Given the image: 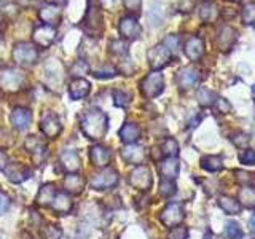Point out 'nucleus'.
<instances>
[{"label":"nucleus","mask_w":255,"mask_h":239,"mask_svg":"<svg viewBox=\"0 0 255 239\" xmlns=\"http://www.w3.org/2000/svg\"><path fill=\"white\" fill-rule=\"evenodd\" d=\"M109 117L99 109L88 110L82 118V132L91 140H101L107 134Z\"/></svg>","instance_id":"obj_1"},{"label":"nucleus","mask_w":255,"mask_h":239,"mask_svg":"<svg viewBox=\"0 0 255 239\" xmlns=\"http://www.w3.org/2000/svg\"><path fill=\"white\" fill-rule=\"evenodd\" d=\"M82 27L85 30V34L91 38H99L102 35L104 19H102V13H101L99 0H88Z\"/></svg>","instance_id":"obj_2"},{"label":"nucleus","mask_w":255,"mask_h":239,"mask_svg":"<svg viewBox=\"0 0 255 239\" xmlns=\"http://www.w3.org/2000/svg\"><path fill=\"white\" fill-rule=\"evenodd\" d=\"M24 74L19 69L14 67H3L0 69V90L5 93H16L21 90L24 85Z\"/></svg>","instance_id":"obj_3"},{"label":"nucleus","mask_w":255,"mask_h":239,"mask_svg":"<svg viewBox=\"0 0 255 239\" xmlns=\"http://www.w3.org/2000/svg\"><path fill=\"white\" fill-rule=\"evenodd\" d=\"M13 61L21 67H30L34 66L38 59V50L27 42H19L13 48Z\"/></svg>","instance_id":"obj_4"},{"label":"nucleus","mask_w":255,"mask_h":239,"mask_svg":"<svg viewBox=\"0 0 255 239\" xmlns=\"http://www.w3.org/2000/svg\"><path fill=\"white\" fill-rule=\"evenodd\" d=\"M164 90V78L163 74L159 70H153L140 82V93L143 94V98L153 99L156 96H159Z\"/></svg>","instance_id":"obj_5"},{"label":"nucleus","mask_w":255,"mask_h":239,"mask_svg":"<svg viewBox=\"0 0 255 239\" xmlns=\"http://www.w3.org/2000/svg\"><path fill=\"white\" fill-rule=\"evenodd\" d=\"M56 35H58V30H56L54 26H50V24H38V26L34 27L32 30V45H34L37 50H43V48L51 46L53 42L56 40Z\"/></svg>","instance_id":"obj_6"},{"label":"nucleus","mask_w":255,"mask_h":239,"mask_svg":"<svg viewBox=\"0 0 255 239\" xmlns=\"http://www.w3.org/2000/svg\"><path fill=\"white\" fill-rule=\"evenodd\" d=\"M118 183V172L114 167H102V171L96 172L91 180H90V187L96 191H102L115 187Z\"/></svg>","instance_id":"obj_7"},{"label":"nucleus","mask_w":255,"mask_h":239,"mask_svg":"<svg viewBox=\"0 0 255 239\" xmlns=\"http://www.w3.org/2000/svg\"><path fill=\"white\" fill-rule=\"evenodd\" d=\"M40 131L43 132L45 137L56 139L62 132V124H61L59 117L50 110L43 112L42 118H40Z\"/></svg>","instance_id":"obj_8"},{"label":"nucleus","mask_w":255,"mask_h":239,"mask_svg":"<svg viewBox=\"0 0 255 239\" xmlns=\"http://www.w3.org/2000/svg\"><path fill=\"white\" fill-rule=\"evenodd\" d=\"M172 56L174 54L169 50H167V48L163 43H159V45L151 48V50L148 51V54H147V58H148V64H150L151 69H153V70H161V69H164L167 64L171 62Z\"/></svg>","instance_id":"obj_9"},{"label":"nucleus","mask_w":255,"mask_h":239,"mask_svg":"<svg viewBox=\"0 0 255 239\" xmlns=\"http://www.w3.org/2000/svg\"><path fill=\"white\" fill-rule=\"evenodd\" d=\"M151 182H153V179H151V172L147 166H137L134 171H131L129 174V183L131 187H134L135 190L139 191H148L150 187H151Z\"/></svg>","instance_id":"obj_10"},{"label":"nucleus","mask_w":255,"mask_h":239,"mask_svg":"<svg viewBox=\"0 0 255 239\" xmlns=\"http://www.w3.org/2000/svg\"><path fill=\"white\" fill-rule=\"evenodd\" d=\"M140 24L134 14H125L118 22V32L125 40H135L140 35Z\"/></svg>","instance_id":"obj_11"},{"label":"nucleus","mask_w":255,"mask_h":239,"mask_svg":"<svg viewBox=\"0 0 255 239\" xmlns=\"http://www.w3.org/2000/svg\"><path fill=\"white\" fill-rule=\"evenodd\" d=\"M183 217H185V214H183L182 206L177 204V203L167 204L164 209L161 211V214H159V220H161V223H163L164 227H167V228L177 227L179 223L183 220Z\"/></svg>","instance_id":"obj_12"},{"label":"nucleus","mask_w":255,"mask_h":239,"mask_svg":"<svg viewBox=\"0 0 255 239\" xmlns=\"http://www.w3.org/2000/svg\"><path fill=\"white\" fill-rule=\"evenodd\" d=\"M120 155L128 164H137L140 166L147 159V151L143 147L137 145V143H126V147L122 148Z\"/></svg>","instance_id":"obj_13"},{"label":"nucleus","mask_w":255,"mask_h":239,"mask_svg":"<svg viewBox=\"0 0 255 239\" xmlns=\"http://www.w3.org/2000/svg\"><path fill=\"white\" fill-rule=\"evenodd\" d=\"M46 83L51 88H58L64 80V67L58 59H50L45 64ZM61 88V86H59Z\"/></svg>","instance_id":"obj_14"},{"label":"nucleus","mask_w":255,"mask_h":239,"mask_svg":"<svg viewBox=\"0 0 255 239\" xmlns=\"http://www.w3.org/2000/svg\"><path fill=\"white\" fill-rule=\"evenodd\" d=\"M24 147H26L27 151H30V153H32V156H34L37 164L43 163V159H45L48 151H46L45 142L42 139L37 137V135H27L26 140H24Z\"/></svg>","instance_id":"obj_15"},{"label":"nucleus","mask_w":255,"mask_h":239,"mask_svg":"<svg viewBox=\"0 0 255 239\" xmlns=\"http://www.w3.org/2000/svg\"><path fill=\"white\" fill-rule=\"evenodd\" d=\"M199 82V72L195 67H182L177 75H175V83H177L182 90H190V88L196 86Z\"/></svg>","instance_id":"obj_16"},{"label":"nucleus","mask_w":255,"mask_h":239,"mask_svg":"<svg viewBox=\"0 0 255 239\" xmlns=\"http://www.w3.org/2000/svg\"><path fill=\"white\" fill-rule=\"evenodd\" d=\"M183 51L185 56L190 61H199L204 54V42L203 38H199L198 35H191L187 38L185 45H183Z\"/></svg>","instance_id":"obj_17"},{"label":"nucleus","mask_w":255,"mask_h":239,"mask_svg":"<svg viewBox=\"0 0 255 239\" xmlns=\"http://www.w3.org/2000/svg\"><path fill=\"white\" fill-rule=\"evenodd\" d=\"M59 161H61V166L64 167V171H67L69 174H75L80 167H82V159H80L77 151L72 148L62 151L59 156Z\"/></svg>","instance_id":"obj_18"},{"label":"nucleus","mask_w":255,"mask_h":239,"mask_svg":"<svg viewBox=\"0 0 255 239\" xmlns=\"http://www.w3.org/2000/svg\"><path fill=\"white\" fill-rule=\"evenodd\" d=\"M238 38V32L230 27V26H223L220 27L219 34H217V38H215V43H217V46L220 48L222 51H228L231 46L235 45Z\"/></svg>","instance_id":"obj_19"},{"label":"nucleus","mask_w":255,"mask_h":239,"mask_svg":"<svg viewBox=\"0 0 255 239\" xmlns=\"http://www.w3.org/2000/svg\"><path fill=\"white\" fill-rule=\"evenodd\" d=\"M90 159L94 166L98 167H107V164L110 163L112 159V151L110 148L104 147V145H93L90 148Z\"/></svg>","instance_id":"obj_20"},{"label":"nucleus","mask_w":255,"mask_h":239,"mask_svg":"<svg viewBox=\"0 0 255 239\" xmlns=\"http://www.w3.org/2000/svg\"><path fill=\"white\" fill-rule=\"evenodd\" d=\"M5 174L10 182L13 183H22L26 182L30 175H32V171L26 166H21V164H14V163H10L6 166L5 169Z\"/></svg>","instance_id":"obj_21"},{"label":"nucleus","mask_w":255,"mask_h":239,"mask_svg":"<svg viewBox=\"0 0 255 239\" xmlns=\"http://www.w3.org/2000/svg\"><path fill=\"white\" fill-rule=\"evenodd\" d=\"M91 91V85L85 78H74L69 85V94L74 101L85 99Z\"/></svg>","instance_id":"obj_22"},{"label":"nucleus","mask_w":255,"mask_h":239,"mask_svg":"<svg viewBox=\"0 0 255 239\" xmlns=\"http://www.w3.org/2000/svg\"><path fill=\"white\" fill-rule=\"evenodd\" d=\"M11 124L16 127L18 131H24L27 129L30 121H32V114L29 109H22V107H18L11 112Z\"/></svg>","instance_id":"obj_23"},{"label":"nucleus","mask_w":255,"mask_h":239,"mask_svg":"<svg viewBox=\"0 0 255 239\" xmlns=\"http://www.w3.org/2000/svg\"><path fill=\"white\" fill-rule=\"evenodd\" d=\"M179 169H180V163L175 156H167L159 163V172H161L163 179L174 180L179 175Z\"/></svg>","instance_id":"obj_24"},{"label":"nucleus","mask_w":255,"mask_h":239,"mask_svg":"<svg viewBox=\"0 0 255 239\" xmlns=\"http://www.w3.org/2000/svg\"><path fill=\"white\" fill-rule=\"evenodd\" d=\"M38 18L42 19L43 24H50V26H56L61 21V10L59 6L46 3L43 6H40L38 10Z\"/></svg>","instance_id":"obj_25"},{"label":"nucleus","mask_w":255,"mask_h":239,"mask_svg":"<svg viewBox=\"0 0 255 239\" xmlns=\"http://www.w3.org/2000/svg\"><path fill=\"white\" fill-rule=\"evenodd\" d=\"M51 207L56 214L67 215L72 212V209H74V201H72V198L67 193H56L53 203H51Z\"/></svg>","instance_id":"obj_26"},{"label":"nucleus","mask_w":255,"mask_h":239,"mask_svg":"<svg viewBox=\"0 0 255 239\" xmlns=\"http://www.w3.org/2000/svg\"><path fill=\"white\" fill-rule=\"evenodd\" d=\"M85 185H86V180L77 172L69 174L66 175V179H64V188H66V191L70 195H80L85 190Z\"/></svg>","instance_id":"obj_27"},{"label":"nucleus","mask_w":255,"mask_h":239,"mask_svg":"<svg viewBox=\"0 0 255 239\" xmlns=\"http://www.w3.org/2000/svg\"><path fill=\"white\" fill-rule=\"evenodd\" d=\"M54 196H56V187L53 183H45V185H42V188L38 190V195L35 198V204L40 207L51 206Z\"/></svg>","instance_id":"obj_28"},{"label":"nucleus","mask_w":255,"mask_h":239,"mask_svg":"<svg viewBox=\"0 0 255 239\" xmlns=\"http://www.w3.org/2000/svg\"><path fill=\"white\" fill-rule=\"evenodd\" d=\"M120 139L125 143H135L140 139V127L135 123H126L120 129Z\"/></svg>","instance_id":"obj_29"},{"label":"nucleus","mask_w":255,"mask_h":239,"mask_svg":"<svg viewBox=\"0 0 255 239\" xmlns=\"http://www.w3.org/2000/svg\"><path fill=\"white\" fill-rule=\"evenodd\" d=\"M217 13H219L217 6H215V3L211 2V0H204V2H201V5L198 6V14L204 22L212 21L215 16H217Z\"/></svg>","instance_id":"obj_30"},{"label":"nucleus","mask_w":255,"mask_h":239,"mask_svg":"<svg viewBox=\"0 0 255 239\" xmlns=\"http://www.w3.org/2000/svg\"><path fill=\"white\" fill-rule=\"evenodd\" d=\"M219 206L230 215H236V214L241 212V204H239L236 199L230 198V196H220L219 198Z\"/></svg>","instance_id":"obj_31"},{"label":"nucleus","mask_w":255,"mask_h":239,"mask_svg":"<svg viewBox=\"0 0 255 239\" xmlns=\"http://www.w3.org/2000/svg\"><path fill=\"white\" fill-rule=\"evenodd\" d=\"M201 167L204 171H209V172H219L223 167V161H222L220 156L209 155V156H204L201 159Z\"/></svg>","instance_id":"obj_32"},{"label":"nucleus","mask_w":255,"mask_h":239,"mask_svg":"<svg viewBox=\"0 0 255 239\" xmlns=\"http://www.w3.org/2000/svg\"><path fill=\"white\" fill-rule=\"evenodd\" d=\"M90 72V64L85 59H77L70 67V75L74 78H83Z\"/></svg>","instance_id":"obj_33"},{"label":"nucleus","mask_w":255,"mask_h":239,"mask_svg":"<svg viewBox=\"0 0 255 239\" xmlns=\"http://www.w3.org/2000/svg\"><path fill=\"white\" fill-rule=\"evenodd\" d=\"M109 53L115 56H126L128 54V42L125 38H114L109 43Z\"/></svg>","instance_id":"obj_34"},{"label":"nucleus","mask_w":255,"mask_h":239,"mask_svg":"<svg viewBox=\"0 0 255 239\" xmlns=\"http://www.w3.org/2000/svg\"><path fill=\"white\" fill-rule=\"evenodd\" d=\"M117 74H118L117 67L112 66L110 62L102 64V66H99L98 69H94V72H93V75L96 78H112V77H115Z\"/></svg>","instance_id":"obj_35"},{"label":"nucleus","mask_w":255,"mask_h":239,"mask_svg":"<svg viewBox=\"0 0 255 239\" xmlns=\"http://www.w3.org/2000/svg\"><path fill=\"white\" fill-rule=\"evenodd\" d=\"M241 18L246 26H255V2H249L243 6Z\"/></svg>","instance_id":"obj_36"},{"label":"nucleus","mask_w":255,"mask_h":239,"mask_svg":"<svg viewBox=\"0 0 255 239\" xmlns=\"http://www.w3.org/2000/svg\"><path fill=\"white\" fill-rule=\"evenodd\" d=\"M196 98H198V102L201 104V106L211 107V106H214V102H215V99H217V96H215L211 90H207V88H201V90L198 91Z\"/></svg>","instance_id":"obj_37"},{"label":"nucleus","mask_w":255,"mask_h":239,"mask_svg":"<svg viewBox=\"0 0 255 239\" xmlns=\"http://www.w3.org/2000/svg\"><path fill=\"white\" fill-rule=\"evenodd\" d=\"M131 102V94L123 90H114V104L117 107H128Z\"/></svg>","instance_id":"obj_38"},{"label":"nucleus","mask_w":255,"mask_h":239,"mask_svg":"<svg viewBox=\"0 0 255 239\" xmlns=\"http://www.w3.org/2000/svg\"><path fill=\"white\" fill-rule=\"evenodd\" d=\"M239 198H241V203L246 207H254L255 206V190L254 188H251V187L243 188L241 193H239Z\"/></svg>","instance_id":"obj_39"},{"label":"nucleus","mask_w":255,"mask_h":239,"mask_svg":"<svg viewBox=\"0 0 255 239\" xmlns=\"http://www.w3.org/2000/svg\"><path fill=\"white\" fill-rule=\"evenodd\" d=\"M175 193V183L174 180H167V179H163L159 182V195L163 198H169Z\"/></svg>","instance_id":"obj_40"},{"label":"nucleus","mask_w":255,"mask_h":239,"mask_svg":"<svg viewBox=\"0 0 255 239\" xmlns=\"http://www.w3.org/2000/svg\"><path fill=\"white\" fill-rule=\"evenodd\" d=\"M163 153L166 155V156H175L179 153V143H177V140H174V139H166L164 140V143H163Z\"/></svg>","instance_id":"obj_41"},{"label":"nucleus","mask_w":255,"mask_h":239,"mask_svg":"<svg viewBox=\"0 0 255 239\" xmlns=\"http://www.w3.org/2000/svg\"><path fill=\"white\" fill-rule=\"evenodd\" d=\"M225 233L230 239H239L243 236V230L236 222H228L227 228H225Z\"/></svg>","instance_id":"obj_42"},{"label":"nucleus","mask_w":255,"mask_h":239,"mask_svg":"<svg viewBox=\"0 0 255 239\" xmlns=\"http://www.w3.org/2000/svg\"><path fill=\"white\" fill-rule=\"evenodd\" d=\"M167 239H188V228L187 227H174L167 233Z\"/></svg>","instance_id":"obj_43"},{"label":"nucleus","mask_w":255,"mask_h":239,"mask_svg":"<svg viewBox=\"0 0 255 239\" xmlns=\"http://www.w3.org/2000/svg\"><path fill=\"white\" fill-rule=\"evenodd\" d=\"M163 45H164L172 54H175V53H177V50H179L180 38H179V35H169V37H166V38L163 40Z\"/></svg>","instance_id":"obj_44"},{"label":"nucleus","mask_w":255,"mask_h":239,"mask_svg":"<svg viewBox=\"0 0 255 239\" xmlns=\"http://www.w3.org/2000/svg\"><path fill=\"white\" fill-rule=\"evenodd\" d=\"M102 204L107 207V209L114 211V209H118V207H122V201H120V198L117 195L114 196H107L102 199Z\"/></svg>","instance_id":"obj_45"},{"label":"nucleus","mask_w":255,"mask_h":239,"mask_svg":"<svg viewBox=\"0 0 255 239\" xmlns=\"http://www.w3.org/2000/svg\"><path fill=\"white\" fill-rule=\"evenodd\" d=\"M239 159H241L243 164H255V150H244L241 155H239Z\"/></svg>","instance_id":"obj_46"},{"label":"nucleus","mask_w":255,"mask_h":239,"mask_svg":"<svg viewBox=\"0 0 255 239\" xmlns=\"http://www.w3.org/2000/svg\"><path fill=\"white\" fill-rule=\"evenodd\" d=\"M0 134H3L2 137H0V147H8L13 143V135L11 132L5 129V127H0Z\"/></svg>","instance_id":"obj_47"},{"label":"nucleus","mask_w":255,"mask_h":239,"mask_svg":"<svg viewBox=\"0 0 255 239\" xmlns=\"http://www.w3.org/2000/svg\"><path fill=\"white\" fill-rule=\"evenodd\" d=\"M214 104H215V107H217V110L220 112V114H228V112L231 110L230 102L227 99H223V98H217Z\"/></svg>","instance_id":"obj_48"},{"label":"nucleus","mask_w":255,"mask_h":239,"mask_svg":"<svg viewBox=\"0 0 255 239\" xmlns=\"http://www.w3.org/2000/svg\"><path fill=\"white\" fill-rule=\"evenodd\" d=\"M140 3H142V0H123V5L128 11H139V8H140Z\"/></svg>","instance_id":"obj_49"},{"label":"nucleus","mask_w":255,"mask_h":239,"mask_svg":"<svg viewBox=\"0 0 255 239\" xmlns=\"http://www.w3.org/2000/svg\"><path fill=\"white\" fill-rule=\"evenodd\" d=\"M8 209H10V198L3 191H0V215L5 214Z\"/></svg>","instance_id":"obj_50"},{"label":"nucleus","mask_w":255,"mask_h":239,"mask_svg":"<svg viewBox=\"0 0 255 239\" xmlns=\"http://www.w3.org/2000/svg\"><path fill=\"white\" fill-rule=\"evenodd\" d=\"M45 236L46 239H61V230L56 228L54 225H50V227H46Z\"/></svg>","instance_id":"obj_51"},{"label":"nucleus","mask_w":255,"mask_h":239,"mask_svg":"<svg viewBox=\"0 0 255 239\" xmlns=\"http://www.w3.org/2000/svg\"><path fill=\"white\" fill-rule=\"evenodd\" d=\"M120 70H122L123 74H126V75H131V74H132V70H134V66H132L131 59H125V61H122V66H120Z\"/></svg>","instance_id":"obj_52"},{"label":"nucleus","mask_w":255,"mask_h":239,"mask_svg":"<svg viewBox=\"0 0 255 239\" xmlns=\"http://www.w3.org/2000/svg\"><path fill=\"white\" fill-rule=\"evenodd\" d=\"M8 164H10L8 163V155L5 153V151L0 150V171H5Z\"/></svg>","instance_id":"obj_53"},{"label":"nucleus","mask_w":255,"mask_h":239,"mask_svg":"<svg viewBox=\"0 0 255 239\" xmlns=\"http://www.w3.org/2000/svg\"><path fill=\"white\" fill-rule=\"evenodd\" d=\"M67 2H69V0H46V3L56 5V6H62V5H66Z\"/></svg>","instance_id":"obj_54"},{"label":"nucleus","mask_w":255,"mask_h":239,"mask_svg":"<svg viewBox=\"0 0 255 239\" xmlns=\"http://www.w3.org/2000/svg\"><path fill=\"white\" fill-rule=\"evenodd\" d=\"M204 239H220L217 235H214L212 231H207V233L204 235Z\"/></svg>","instance_id":"obj_55"},{"label":"nucleus","mask_w":255,"mask_h":239,"mask_svg":"<svg viewBox=\"0 0 255 239\" xmlns=\"http://www.w3.org/2000/svg\"><path fill=\"white\" fill-rule=\"evenodd\" d=\"M249 225H251V228H252V231H255V214L251 217V222H249Z\"/></svg>","instance_id":"obj_56"},{"label":"nucleus","mask_w":255,"mask_h":239,"mask_svg":"<svg viewBox=\"0 0 255 239\" xmlns=\"http://www.w3.org/2000/svg\"><path fill=\"white\" fill-rule=\"evenodd\" d=\"M239 239H255V238H254V236H241Z\"/></svg>","instance_id":"obj_57"},{"label":"nucleus","mask_w":255,"mask_h":239,"mask_svg":"<svg viewBox=\"0 0 255 239\" xmlns=\"http://www.w3.org/2000/svg\"><path fill=\"white\" fill-rule=\"evenodd\" d=\"M252 93H254V101H255V85H254V88H252Z\"/></svg>","instance_id":"obj_58"},{"label":"nucleus","mask_w":255,"mask_h":239,"mask_svg":"<svg viewBox=\"0 0 255 239\" xmlns=\"http://www.w3.org/2000/svg\"><path fill=\"white\" fill-rule=\"evenodd\" d=\"M233 2H239V0H233Z\"/></svg>","instance_id":"obj_59"}]
</instances>
